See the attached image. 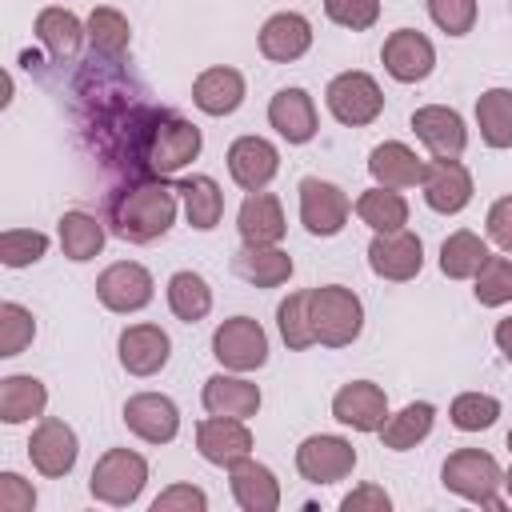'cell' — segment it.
Masks as SVG:
<instances>
[{"mask_svg": "<svg viewBox=\"0 0 512 512\" xmlns=\"http://www.w3.org/2000/svg\"><path fill=\"white\" fill-rule=\"evenodd\" d=\"M176 212H180L176 184H168V176H140L112 196L108 224L128 244H152L168 236V228L176 224Z\"/></svg>", "mask_w": 512, "mask_h": 512, "instance_id": "1", "label": "cell"}, {"mask_svg": "<svg viewBox=\"0 0 512 512\" xmlns=\"http://www.w3.org/2000/svg\"><path fill=\"white\" fill-rule=\"evenodd\" d=\"M308 312H312V332L320 348H348L364 332V304L344 284L308 288Z\"/></svg>", "mask_w": 512, "mask_h": 512, "instance_id": "2", "label": "cell"}, {"mask_svg": "<svg viewBox=\"0 0 512 512\" xmlns=\"http://www.w3.org/2000/svg\"><path fill=\"white\" fill-rule=\"evenodd\" d=\"M204 148V136L192 120L176 112H156L144 144V176H176L184 172Z\"/></svg>", "mask_w": 512, "mask_h": 512, "instance_id": "3", "label": "cell"}, {"mask_svg": "<svg viewBox=\"0 0 512 512\" xmlns=\"http://www.w3.org/2000/svg\"><path fill=\"white\" fill-rule=\"evenodd\" d=\"M440 484L448 492L480 504V508H504V500H500L504 468L484 448H456V452H448V460L440 468Z\"/></svg>", "mask_w": 512, "mask_h": 512, "instance_id": "4", "label": "cell"}, {"mask_svg": "<svg viewBox=\"0 0 512 512\" xmlns=\"http://www.w3.org/2000/svg\"><path fill=\"white\" fill-rule=\"evenodd\" d=\"M148 484V460L136 448H108L96 456L92 476H88V492L92 500L108 504V508H128L140 500Z\"/></svg>", "mask_w": 512, "mask_h": 512, "instance_id": "5", "label": "cell"}, {"mask_svg": "<svg viewBox=\"0 0 512 512\" xmlns=\"http://www.w3.org/2000/svg\"><path fill=\"white\" fill-rule=\"evenodd\" d=\"M324 104L328 112L344 124V128H368L380 112H384V92L376 84L372 72H360V68H348V72H336L324 88Z\"/></svg>", "mask_w": 512, "mask_h": 512, "instance_id": "6", "label": "cell"}, {"mask_svg": "<svg viewBox=\"0 0 512 512\" xmlns=\"http://www.w3.org/2000/svg\"><path fill=\"white\" fill-rule=\"evenodd\" d=\"M212 356L228 372H256L268 364V332L252 316H228L212 332Z\"/></svg>", "mask_w": 512, "mask_h": 512, "instance_id": "7", "label": "cell"}, {"mask_svg": "<svg viewBox=\"0 0 512 512\" xmlns=\"http://www.w3.org/2000/svg\"><path fill=\"white\" fill-rule=\"evenodd\" d=\"M80 456V436L68 420L60 416H40L32 436H28V460L44 480H64L76 468Z\"/></svg>", "mask_w": 512, "mask_h": 512, "instance_id": "8", "label": "cell"}, {"mask_svg": "<svg viewBox=\"0 0 512 512\" xmlns=\"http://www.w3.org/2000/svg\"><path fill=\"white\" fill-rule=\"evenodd\" d=\"M300 192V224L308 236H340L348 216H352V200L340 184L320 180V176H304L296 184Z\"/></svg>", "mask_w": 512, "mask_h": 512, "instance_id": "9", "label": "cell"}, {"mask_svg": "<svg viewBox=\"0 0 512 512\" xmlns=\"http://www.w3.org/2000/svg\"><path fill=\"white\" fill-rule=\"evenodd\" d=\"M152 296H156V280L136 260H116L96 276V300L116 316H132V312L148 308Z\"/></svg>", "mask_w": 512, "mask_h": 512, "instance_id": "10", "label": "cell"}, {"mask_svg": "<svg viewBox=\"0 0 512 512\" xmlns=\"http://www.w3.org/2000/svg\"><path fill=\"white\" fill-rule=\"evenodd\" d=\"M368 268L380 280L392 284H408L420 276L424 268V240L412 228H396V232H372L368 240Z\"/></svg>", "mask_w": 512, "mask_h": 512, "instance_id": "11", "label": "cell"}, {"mask_svg": "<svg viewBox=\"0 0 512 512\" xmlns=\"http://www.w3.org/2000/svg\"><path fill=\"white\" fill-rule=\"evenodd\" d=\"M352 468H356V448L344 436L316 432V436H304L296 448V472L308 484H336L352 476Z\"/></svg>", "mask_w": 512, "mask_h": 512, "instance_id": "12", "label": "cell"}, {"mask_svg": "<svg viewBox=\"0 0 512 512\" xmlns=\"http://www.w3.org/2000/svg\"><path fill=\"white\" fill-rule=\"evenodd\" d=\"M420 188H424V204L432 212H440V216L464 212L472 204V192H476L472 172H468V164L460 156H432L428 168H424Z\"/></svg>", "mask_w": 512, "mask_h": 512, "instance_id": "13", "label": "cell"}, {"mask_svg": "<svg viewBox=\"0 0 512 512\" xmlns=\"http://www.w3.org/2000/svg\"><path fill=\"white\" fill-rule=\"evenodd\" d=\"M380 64L400 84H420L436 68V44L420 28H396L380 44Z\"/></svg>", "mask_w": 512, "mask_h": 512, "instance_id": "14", "label": "cell"}, {"mask_svg": "<svg viewBox=\"0 0 512 512\" xmlns=\"http://www.w3.org/2000/svg\"><path fill=\"white\" fill-rule=\"evenodd\" d=\"M124 428L144 444H172L180 432V408L164 392H136L124 400Z\"/></svg>", "mask_w": 512, "mask_h": 512, "instance_id": "15", "label": "cell"}, {"mask_svg": "<svg viewBox=\"0 0 512 512\" xmlns=\"http://www.w3.org/2000/svg\"><path fill=\"white\" fill-rule=\"evenodd\" d=\"M116 360L128 376H156L172 360V336L160 324H128L116 340Z\"/></svg>", "mask_w": 512, "mask_h": 512, "instance_id": "16", "label": "cell"}, {"mask_svg": "<svg viewBox=\"0 0 512 512\" xmlns=\"http://www.w3.org/2000/svg\"><path fill=\"white\" fill-rule=\"evenodd\" d=\"M228 176L244 192H260L280 172V148L268 136H236L228 144Z\"/></svg>", "mask_w": 512, "mask_h": 512, "instance_id": "17", "label": "cell"}, {"mask_svg": "<svg viewBox=\"0 0 512 512\" xmlns=\"http://www.w3.org/2000/svg\"><path fill=\"white\" fill-rule=\"evenodd\" d=\"M256 440H252V428L248 420H236V416H204L196 424V452L216 464V468H232L236 460L252 456Z\"/></svg>", "mask_w": 512, "mask_h": 512, "instance_id": "18", "label": "cell"}, {"mask_svg": "<svg viewBox=\"0 0 512 512\" xmlns=\"http://www.w3.org/2000/svg\"><path fill=\"white\" fill-rule=\"evenodd\" d=\"M332 420L352 432H380L388 420V396L372 380H348L332 396Z\"/></svg>", "mask_w": 512, "mask_h": 512, "instance_id": "19", "label": "cell"}, {"mask_svg": "<svg viewBox=\"0 0 512 512\" xmlns=\"http://www.w3.org/2000/svg\"><path fill=\"white\" fill-rule=\"evenodd\" d=\"M204 412L208 416H236V420H252L264 404V392L256 380H248V372H216L204 380Z\"/></svg>", "mask_w": 512, "mask_h": 512, "instance_id": "20", "label": "cell"}, {"mask_svg": "<svg viewBox=\"0 0 512 512\" xmlns=\"http://www.w3.org/2000/svg\"><path fill=\"white\" fill-rule=\"evenodd\" d=\"M412 132L428 148V156H464L468 148V124L448 104H424L412 112Z\"/></svg>", "mask_w": 512, "mask_h": 512, "instance_id": "21", "label": "cell"}, {"mask_svg": "<svg viewBox=\"0 0 512 512\" xmlns=\"http://www.w3.org/2000/svg\"><path fill=\"white\" fill-rule=\"evenodd\" d=\"M260 56L272 60V64H292L300 60L308 48H312V20L300 16V12H272L264 24H260Z\"/></svg>", "mask_w": 512, "mask_h": 512, "instance_id": "22", "label": "cell"}, {"mask_svg": "<svg viewBox=\"0 0 512 512\" xmlns=\"http://www.w3.org/2000/svg\"><path fill=\"white\" fill-rule=\"evenodd\" d=\"M248 96V80L232 64H212L192 80V104L204 116H232Z\"/></svg>", "mask_w": 512, "mask_h": 512, "instance_id": "23", "label": "cell"}, {"mask_svg": "<svg viewBox=\"0 0 512 512\" xmlns=\"http://www.w3.org/2000/svg\"><path fill=\"white\" fill-rule=\"evenodd\" d=\"M268 124L276 128L280 140H288V144H308V140L320 132L316 100H312L304 88L288 84V88H280V92L268 100Z\"/></svg>", "mask_w": 512, "mask_h": 512, "instance_id": "24", "label": "cell"}, {"mask_svg": "<svg viewBox=\"0 0 512 512\" xmlns=\"http://www.w3.org/2000/svg\"><path fill=\"white\" fill-rule=\"evenodd\" d=\"M228 488H232V500L244 508V512H276L280 508V480L268 464L244 456L228 468Z\"/></svg>", "mask_w": 512, "mask_h": 512, "instance_id": "25", "label": "cell"}, {"mask_svg": "<svg viewBox=\"0 0 512 512\" xmlns=\"http://www.w3.org/2000/svg\"><path fill=\"white\" fill-rule=\"evenodd\" d=\"M236 232H240V244H280L288 232L280 196H272L264 188L248 192L240 212H236Z\"/></svg>", "mask_w": 512, "mask_h": 512, "instance_id": "26", "label": "cell"}, {"mask_svg": "<svg viewBox=\"0 0 512 512\" xmlns=\"http://www.w3.org/2000/svg\"><path fill=\"white\" fill-rule=\"evenodd\" d=\"M292 256L280 244H240L232 256V272L252 288H280L292 280Z\"/></svg>", "mask_w": 512, "mask_h": 512, "instance_id": "27", "label": "cell"}, {"mask_svg": "<svg viewBox=\"0 0 512 512\" xmlns=\"http://www.w3.org/2000/svg\"><path fill=\"white\" fill-rule=\"evenodd\" d=\"M424 168L428 160H420L416 148H408L404 140H384L368 152V172L384 188H416L424 180Z\"/></svg>", "mask_w": 512, "mask_h": 512, "instance_id": "28", "label": "cell"}, {"mask_svg": "<svg viewBox=\"0 0 512 512\" xmlns=\"http://www.w3.org/2000/svg\"><path fill=\"white\" fill-rule=\"evenodd\" d=\"M32 32H36V40L48 48V56H52L56 64L72 60V56L80 52V44L88 40V24H80V16L68 12V8H60V4L40 8Z\"/></svg>", "mask_w": 512, "mask_h": 512, "instance_id": "29", "label": "cell"}, {"mask_svg": "<svg viewBox=\"0 0 512 512\" xmlns=\"http://www.w3.org/2000/svg\"><path fill=\"white\" fill-rule=\"evenodd\" d=\"M56 240H60V252L72 260V264H88L104 252V240H108V228L100 216L84 212V208H68L60 220H56Z\"/></svg>", "mask_w": 512, "mask_h": 512, "instance_id": "30", "label": "cell"}, {"mask_svg": "<svg viewBox=\"0 0 512 512\" xmlns=\"http://www.w3.org/2000/svg\"><path fill=\"white\" fill-rule=\"evenodd\" d=\"M176 192H180V204H184V220L196 228V232H212L224 216V188L204 176V172H192L184 180H176Z\"/></svg>", "mask_w": 512, "mask_h": 512, "instance_id": "31", "label": "cell"}, {"mask_svg": "<svg viewBox=\"0 0 512 512\" xmlns=\"http://www.w3.org/2000/svg\"><path fill=\"white\" fill-rule=\"evenodd\" d=\"M432 424H436V408L428 400H412L404 404L400 412H388V420L380 424V444L392 448V452H408L416 444H424L432 436Z\"/></svg>", "mask_w": 512, "mask_h": 512, "instance_id": "32", "label": "cell"}, {"mask_svg": "<svg viewBox=\"0 0 512 512\" xmlns=\"http://www.w3.org/2000/svg\"><path fill=\"white\" fill-rule=\"evenodd\" d=\"M48 408V388L44 380L28 376V372H16V376H4L0 380V420L4 424H28V420H40Z\"/></svg>", "mask_w": 512, "mask_h": 512, "instance_id": "33", "label": "cell"}, {"mask_svg": "<svg viewBox=\"0 0 512 512\" xmlns=\"http://www.w3.org/2000/svg\"><path fill=\"white\" fill-rule=\"evenodd\" d=\"M352 212L360 216V224H368L372 232H396L408 224V200L400 188H384L372 184L352 200Z\"/></svg>", "mask_w": 512, "mask_h": 512, "instance_id": "34", "label": "cell"}, {"mask_svg": "<svg viewBox=\"0 0 512 512\" xmlns=\"http://www.w3.org/2000/svg\"><path fill=\"white\" fill-rule=\"evenodd\" d=\"M488 256H492V252H488V240H484V236H476L472 228H456V232L444 236V244H440V272H444L448 280H472V276L484 268Z\"/></svg>", "mask_w": 512, "mask_h": 512, "instance_id": "35", "label": "cell"}, {"mask_svg": "<svg viewBox=\"0 0 512 512\" xmlns=\"http://www.w3.org/2000/svg\"><path fill=\"white\" fill-rule=\"evenodd\" d=\"M476 128L488 148H512V88H484L476 96Z\"/></svg>", "mask_w": 512, "mask_h": 512, "instance_id": "36", "label": "cell"}, {"mask_svg": "<svg viewBox=\"0 0 512 512\" xmlns=\"http://www.w3.org/2000/svg\"><path fill=\"white\" fill-rule=\"evenodd\" d=\"M88 44H92V52L96 56H104V60H120L124 52H128V44H132V24H128V16L120 12V8H112V4H96L92 12H88Z\"/></svg>", "mask_w": 512, "mask_h": 512, "instance_id": "37", "label": "cell"}, {"mask_svg": "<svg viewBox=\"0 0 512 512\" xmlns=\"http://www.w3.org/2000/svg\"><path fill=\"white\" fill-rule=\"evenodd\" d=\"M164 292H168L172 316L184 320V324H200V320L212 312V288H208V280H204L200 272H192V268L172 272Z\"/></svg>", "mask_w": 512, "mask_h": 512, "instance_id": "38", "label": "cell"}, {"mask_svg": "<svg viewBox=\"0 0 512 512\" xmlns=\"http://www.w3.org/2000/svg\"><path fill=\"white\" fill-rule=\"evenodd\" d=\"M276 328H280V340L288 344V352H304V348L316 344L312 312H308V288L288 292V296L276 304Z\"/></svg>", "mask_w": 512, "mask_h": 512, "instance_id": "39", "label": "cell"}, {"mask_svg": "<svg viewBox=\"0 0 512 512\" xmlns=\"http://www.w3.org/2000/svg\"><path fill=\"white\" fill-rule=\"evenodd\" d=\"M448 420L460 432H488L500 420V400L488 396V392H460L448 404Z\"/></svg>", "mask_w": 512, "mask_h": 512, "instance_id": "40", "label": "cell"}, {"mask_svg": "<svg viewBox=\"0 0 512 512\" xmlns=\"http://www.w3.org/2000/svg\"><path fill=\"white\" fill-rule=\"evenodd\" d=\"M472 292L484 308L512 304V256H488L484 268L472 276Z\"/></svg>", "mask_w": 512, "mask_h": 512, "instance_id": "41", "label": "cell"}, {"mask_svg": "<svg viewBox=\"0 0 512 512\" xmlns=\"http://www.w3.org/2000/svg\"><path fill=\"white\" fill-rule=\"evenodd\" d=\"M48 256V232L40 228H4L0 232V264L4 268H28Z\"/></svg>", "mask_w": 512, "mask_h": 512, "instance_id": "42", "label": "cell"}, {"mask_svg": "<svg viewBox=\"0 0 512 512\" xmlns=\"http://www.w3.org/2000/svg\"><path fill=\"white\" fill-rule=\"evenodd\" d=\"M32 340H36V316H32L24 304L4 300V304H0V356L12 360V356H20Z\"/></svg>", "mask_w": 512, "mask_h": 512, "instance_id": "43", "label": "cell"}, {"mask_svg": "<svg viewBox=\"0 0 512 512\" xmlns=\"http://www.w3.org/2000/svg\"><path fill=\"white\" fill-rule=\"evenodd\" d=\"M428 16L444 36H468L476 28L480 4L476 0H428Z\"/></svg>", "mask_w": 512, "mask_h": 512, "instance_id": "44", "label": "cell"}, {"mask_svg": "<svg viewBox=\"0 0 512 512\" xmlns=\"http://www.w3.org/2000/svg\"><path fill=\"white\" fill-rule=\"evenodd\" d=\"M324 16L348 32H368L380 20V0H324Z\"/></svg>", "mask_w": 512, "mask_h": 512, "instance_id": "45", "label": "cell"}, {"mask_svg": "<svg viewBox=\"0 0 512 512\" xmlns=\"http://www.w3.org/2000/svg\"><path fill=\"white\" fill-rule=\"evenodd\" d=\"M204 508H208V492L200 484H168L152 500V512H204Z\"/></svg>", "mask_w": 512, "mask_h": 512, "instance_id": "46", "label": "cell"}, {"mask_svg": "<svg viewBox=\"0 0 512 512\" xmlns=\"http://www.w3.org/2000/svg\"><path fill=\"white\" fill-rule=\"evenodd\" d=\"M36 508V488L32 480L16 472H0V512H32Z\"/></svg>", "mask_w": 512, "mask_h": 512, "instance_id": "47", "label": "cell"}, {"mask_svg": "<svg viewBox=\"0 0 512 512\" xmlns=\"http://www.w3.org/2000/svg\"><path fill=\"white\" fill-rule=\"evenodd\" d=\"M484 232H488V240H492L500 252L512 256V196H500V200L488 208V216H484Z\"/></svg>", "mask_w": 512, "mask_h": 512, "instance_id": "48", "label": "cell"}, {"mask_svg": "<svg viewBox=\"0 0 512 512\" xmlns=\"http://www.w3.org/2000/svg\"><path fill=\"white\" fill-rule=\"evenodd\" d=\"M344 512H388L392 508V496L380 488V484H360L352 488L344 500H340Z\"/></svg>", "mask_w": 512, "mask_h": 512, "instance_id": "49", "label": "cell"}, {"mask_svg": "<svg viewBox=\"0 0 512 512\" xmlns=\"http://www.w3.org/2000/svg\"><path fill=\"white\" fill-rule=\"evenodd\" d=\"M492 340H496V348H500V356L512 364V316H504L496 328H492Z\"/></svg>", "mask_w": 512, "mask_h": 512, "instance_id": "50", "label": "cell"}, {"mask_svg": "<svg viewBox=\"0 0 512 512\" xmlns=\"http://www.w3.org/2000/svg\"><path fill=\"white\" fill-rule=\"evenodd\" d=\"M504 488H508V500H512V464H508V472H504Z\"/></svg>", "mask_w": 512, "mask_h": 512, "instance_id": "51", "label": "cell"}, {"mask_svg": "<svg viewBox=\"0 0 512 512\" xmlns=\"http://www.w3.org/2000/svg\"><path fill=\"white\" fill-rule=\"evenodd\" d=\"M508 452H512V428H508Z\"/></svg>", "mask_w": 512, "mask_h": 512, "instance_id": "52", "label": "cell"}]
</instances>
